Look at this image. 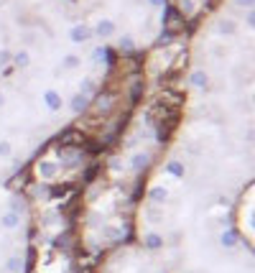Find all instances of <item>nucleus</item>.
Instances as JSON below:
<instances>
[{"label":"nucleus","mask_w":255,"mask_h":273,"mask_svg":"<svg viewBox=\"0 0 255 273\" xmlns=\"http://www.w3.org/2000/svg\"><path fill=\"white\" fill-rule=\"evenodd\" d=\"M10 67L67 92L87 113L112 67L74 0H5Z\"/></svg>","instance_id":"obj_1"},{"label":"nucleus","mask_w":255,"mask_h":273,"mask_svg":"<svg viewBox=\"0 0 255 273\" xmlns=\"http://www.w3.org/2000/svg\"><path fill=\"white\" fill-rule=\"evenodd\" d=\"M100 46L110 54H141L166 31L169 0H74Z\"/></svg>","instance_id":"obj_2"},{"label":"nucleus","mask_w":255,"mask_h":273,"mask_svg":"<svg viewBox=\"0 0 255 273\" xmlns=\"http://www.w3.org/2000/svg\"><path fill=\"white\" fill-rule=\"evenodd\" d=\"M105 273H166V266L158 261V253L138 248V250H120Z\"/></svg>","instance_id":"obj_4"},{"label":"nucleus","mask_w":255,"mask_h":273,"mask_svg":"<svg viewBox=\"0 0 255 273\" xmlns=\"http://www.w3.org/2000/svg\"><path fill=\"white\" fill-rule=\"evenodd\" d=\"M31 209L16 189L0 187V273H26Z\"/></svg>","instance_id":"obj_3"}]
</instances>
